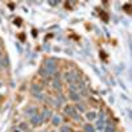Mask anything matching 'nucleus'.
Masks as SVG:
<instances>
[{"label": "nucleus", "mask_w": 132, "mask_h": 132, "mask_svg": "<svg viewBox=\"0 0 132 132\" xmlns=\"http://www.w3.org/2000/svg\"><path fill=\"white\" fill-rule=\"evenodd\" d=\"M70 99H71V101H79V95L77 94V92H71V94H70Z\"/></svg>", "instance_id": "obj_11"}, {"label": "nucleus", "mask_w": 132, "mask_h": 132, "mask_svg": "<svg viewBox=\"0 0 132 132\" xmlns=\"http://www.w3.org/2000/svg\"><path fill=\"white\" fill-rule=\"evenodd\" d=\"M61 132H71V130H70V127L65 125V127H62V128H61Z\"/></svg>", "instance_id": "obj_16"}, {"label": "nucleus", "mask_w": 132, "mask_h": 132, "mask_svg": "<svg viewBox=\"0 0 132 132\" xmlns=\"http://www.w3.org/2000/svg\"><path fill=\"white\" fill-rule=\"evenodd\" d=\"M45 69H46V73H48V74H54V73L57 71V70H56V66H46Z\"/></svg>", "instance_id": "obj_9"}, {"label": "nucleus", "mask_w": 132, "mask_h": 132, "mask_svg": "<svg viewBox=\"0 0 132 132\" xmlns=\"http://www.w3.org/2000/svg\"><path fill=\"white\" fill-rule=\"evenodd\" d=\"M50 116H51V112H50L49 110H45V111L42 112V115H41V118H42V120H44V122H46Z\"/></svg>", "instance_id": "obj_6"}, {"label": "nucleus", "mask_w": 132, "mask_h": 132, "mask_svg": "<svg viewBox=\"0 0 132 132\" xmlns=\"http://www.w3.org/2000/svg\"><path fill=\"white\" fill-rule=\"evenodd\" d=\"M8 8L11 9V11H12V9H15V4H13V3H9V4H8Z\"/></svg>", "instance_id": "obj_19"}, {"label": "nucleus", "mask_w": 132, "mask_h": 132, "mask_svg": "<svg viewBox=\"0 0 132 132\" xmlns=\"http://www.w3.org/2000/svg\"><path fill=\"white\" fill-rule=\"evenodd\" d=\"M32 92H33L34 95L41 94V87L38 85H32Z\"/></svg>", "instance_id": "obj_5"}, {"label": "nucleus", "mask_w": 132, "mask_h": 132, "mask_svg": "<svg viewBox=\"0 0 132 132\" xmlns=\"http://www.w3.org/2000/svg\"><path fill=\"white\" fill-rule=\"evenodd\" d=\"M53 86H54L57 90H61V85H60V81H58V79H54V81H53Z\"/></svg>", "instance_id": "obj_14"}, {"label": "nucleus", "mask_w": 132, "mask_h": 132, "mask_svg": "<svg viewBox=\"0 0 132 132\" xmlns=\"http://www.w3.org/2000/svg\"><path fill=\"white\" fill-rule=\"evenodd\" d=\"M49 4H50V5H56V4H58V1H51V0H50Z\"/></svg>", "instance_id": "obj_22"}, {"label": "nucleus", "mask_w": 132, "mask_h": 132, "mask_svg": "<svg viewBox=\"0 0 132 132\" xmlns=\"http://www.w3.org/2000/svg\"><path fill=\"white\" fill-rule=\"evenodd\" d=\"M0 99H1V96H0Z\"/></svg>", "instance_id": "obj_25"}, {"label": "nucleus", "mask_w": 132, "mask_h": 132, "mask_svg": "<svg viewBox=\"0 0 132 132\" xmlns=\"http://www.w3.org/2000/svg\"><path fill=\"white\" fill-rule=\"evenodd\" d=\"M61 122V118L58 116V115H54L53 118H51V123H53V125H58Z\"/></svg>", "instance_id": "obj_8"}, {"label": "nucleus", "mask_w": 132, "mask_h": 132, "mask_svg": "<svg viewBox=\"0 0 132 132\" xmlns=\"http://www.w3.org/2000/svg\"><path fill=\"white\" fill-rule=\"evenodd\" d=\"M30 122H32V124H33V125H40L41 123H44L41 115H34V116H32Z\"/></svg>", "instance_id": "obj_3"}, {"label": "nucleus", "mask_w": 132, "mask_h": 132, "mask_svg": "<svg viewBox=\"0 0 132 132\" xmlns=\"http://www.w3.org/2000/svg\"><path fill=\"white\" fill-rule=\"evenodd\" d=\"M104 132H116V131H115V128L112 127V125H106V127H104Z\"/></svg>", "instance_id": "obj_13"}, {"label": "nucleus", "mask_w": 132, "mask_h": 132, "mask_svg": "<svg viewBox=\"0 0 132 132\" xmlns=\"http://www.w3.org/2000/svg\"><path fill=\"white\" fill-rule=\"evenodd\" d=\"M20 128H21V130H27V124H25V123H21V124H20Z\"/></svg>", "instance_id": "obj_20"}, {"label": "nucleus", "mask_w": 132, "mask_h": 132, "mask_svg": "<svg viewBox=\"0 0 132 132\" xmlns=\"http://www.w3.org/2000/svg\"><path fill=\"white\" fill-rule=\"evenodd\" d=\"M77 90H78V86L77 85H70V91L71 92H77Z\"/></svg>", "instance_id": "obj_15"}, {"label": "nucleus", "mask_w": 132, "mask_h": 132, "mask_svg": "<svg viewBox=\"0 0 132 132\" xmlns=\"http://www.w3.org/2000/svg\"><path fill=\"white\" fill-rule=\"evenodd\" d=\"M86 118H87L89 120H95V119H96V112L95 111L87 112V114H86Z\"/></svg>", "instance_id": "obj_7"}, {"label": "nucleus", "mask_w": 132, "mask_h": 132, "mask_svg": "<svg viewBox=\"0 0 132 132\" xmlns=\"http://www.w3.org/2000/svg\"><path fill=\"white\" fill-rule=\"evenodd\" d=\"M45 63H46V66H56V63H54V60L53 58H49L45 61Z\"/></svg>", "instance_id": "obj_12"}, {"label": "nucleus", "mask_w": 132, "mask_h": 132, "mask_svg": "<svg viewBox=\"0 0 132 132\" xmlns=\"http://www.w3.org/2000/svg\"><path fill=\"white\" fill-rule=\"evenodd\" d=\"M0 58H1V51H0Z\"/></svg>", "instance_id": "obj_23"}, {"label": "nucleus", "mask_w": 132, "mask_h": 132, "mask_svg": "<svg viewBox=\"0 0 132 132\" xmlns=\"http://www.w3.org/2000/svg\"><path fill=\"white\" fill-rule=\"evenodd\" d=\"M65 112H66L67 115H70V116H73L75 120H79V115H78L77 108L74 107V106H66V107H65Z\"/></svg>", "instance_id": "obj_1"}, {"label": "nucleus", "mask_w": 132, "mask_h": 132, "mask_svg": "<svg viewBox=\"0 0 132 132\" xmlns=\"http://www.w3.org/2000/svg\"><path fill=\"white\" fill-rule=\"evenodd\" d=\"M41 74V75H48V73H46V69H40V71H38Z\"/></svg>", "instance_id": "obj_17"}, {"label": "nucleus", "mask_w": 132, "mask_h": 132, "mask_svg": "<svg viewBox=\"0 0 132 132\" xmlns=\"http://www.w3.org/2000/svg\"><path fill=\"white\" fill-rule=\"evenodd\" d=\"M0 87H1V83H0Z\"/></svg>", "instance_id": "obj_24"}, {"label": "nucleus", "mask_w": 132, "mask_h": 132, "mask_svg": "<svg viewBox=\"0 0 132 132\" xmlns=\"http://www.w3.org/2000/svg\"><path fill=\"white\" fill-rule=\"evenodd\" d=\"M85 132H95V128L91 124H85Z\"/></svg>", "instance_id": "obj_10"}, {"label": "nucleus", "mask_w": 132, "mask_h": 132, "mask_svg": "<svg viewBox=\"0 0 132 132\" xmlns=\"http://www.w3.org/2000/svg\"><path fill=\"white\" fill-rule=\"evenodd\" d=\"M58 99H60V103H63V102H65V96H63L62 94L58 95Z\"/></svg>", "instance_id": "obj_18"}, {"label": "nucleus", "mask_w": 132, "mask_h": 132, "mask_svg": "<svg viewBox=\"0 0 132 132\" xmlns=\"http://www.w3.org/2000/svg\"><path fill=\"white\" fill-rule=\"evenodd\" d=\"M77 107H78V108H79V110H81V111H83V110H85V107H83L82 104H78V106H77Z\"/></svg>", "instance_id": "obj_21"}, {"label": "nucleus", "mask_w": 132, "mask_h": 132, "mask_svg": "<svg viewBox=\"0 0 132 132\" xmlns=\"http://www.w3.org/2000/svg\"><path fill=\"white\" fill-rule=\"evenodd\" d=\"M66 79L69 82H78L79 81V75H78V73L77 71H70V73H67L66 74Z\"/></svg>", "instance_id": "obj_2"}, {"label": "nucleus", "mask_w": 132, "mask_h": 132, "mask_svg": "<svg viewBox=\"0 0 132 132\" xmlns=\"http://www.w3.org/2000/svg\"><path fill=\"white\" fill-rule=\"evenodd\" d=\"M36 111H37V108L36 107H29L28 108L27 111H25V115H28V116H34V115H36Z\"/></svg>", "instance_id": "obj_4"}]
</instances>
